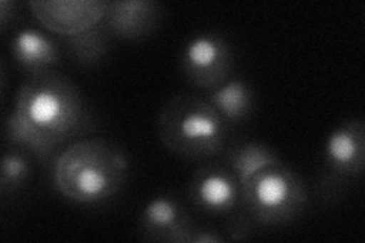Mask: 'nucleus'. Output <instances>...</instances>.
<instances>
[{"instance_id":"obj_18","label":"nucleus","mask_w":365,"mask_h":243,"mask_svg":"<svg viewBox=\"0 0 365 243\" xmlns=\"http://www.w3.org/2000/svg\"><path fill=\"white\" fill-rule=\"evenodd\" d=\"M17 2H11V0H2L0 2V21H2V31H6V28L11 25V21H14L17 13Z\"/></svg>"},{"instance_id":"obj_6","label":"nucleus","mask_w":365,"mask_h":243,"mask_svg":"<svg viewBox=\"0 0 365 243\" xmlns=\"http://www.w3.org/2000/svg\"><path fill=\"white\" fill-rule=\"evenodd\" d=\"M233 53L220 32L205 31L192 37L180 55L182 76L198 90L212 91L224 84L230 75Z\"/></svg>"},{"instance_id":"obj_7","label":"nucleus","mask_w":365,"mask_h":243,"mask_svg":"<svg viewBox=\"0 0 365 243\" xmlns=\"http://www.w3.org/2000/svg\"><path fill=\"white\" fill-rule=\"evenodd\" d=\"M31 13L43 28L63 38L98 26L107 16L104 0H32Z\"/></svg>"},{"instance_id":"obj_5","label":"nucleus","mask_w":365,"mask_h":243,"mask_svg":"<svg viewBox=\"0 0 365 243\" xmlns=\"http://www.w3.org/2000/svg\"><path fill=\"white\" fill-rule=\"evenodd\" d=\"M365 167V123L361 118L342 122L327 135L315 195L324 205L339 202Z\"/></svg>"},{"instance_id":"obj_16","label":"nucleus","mask_w":365,"mask_h":243,"mask_svg":"<svg viewBox=\"0 0 365 243\" xmlns=\"http://www.w3.org/2000/svg\"><path fill=\"white\" fill-rule=\"evenodd\" d=\"M251 219L248 214L247 216H237L230 219L227 228V240H245L251 234Z\"/></svg>"},{"instance_id":"obj_3","label":"nucleus","mask_w":365,"mask_h":243,"mask_svg":"<svg viewBox=\"0 0 365 243\" xmlns=\"http://www.w3.org/2000/svg\"><path fill=\"white\" fill-rule=\"evenodd\" d=\"M157 133L169 152L190 161H204L227 149L232 125L205 98L182 93L165 103L158 114Z\"/></svg>"},{"instance_id":"obj_10","label":"nucleus","mask_w":365,"mask_h":243,"mask_svg":"<svg viewBox=\"0 0 365 243\" xmlns=\"http://www.w3.org/2000/svg\"><path fill=\"white\" fill-rule=\"evenodd\" d=\"M160 5L153 0H116L108 2L106 26L111 36L123 40H140L157 28Z\"/></svg>"},{"instance_id":"obj_9","label":"nucleus","mask_w":365,"mask_h":243,"mask_svg":"<svg viewBox=\"0 0 365 243\" xmlns=\"http://www.w3.org/2000/svg\"><path fill=\"white\" fill-rule=\"evenodd\" d=\"M195 228L186 208L168 195H158L148 201L137 224L143 240L163 243H190Z\"/></svg>"},{"instance_id":"obj_4","label":"nucleus","mask_w":365,"mask_h":243,"mask_svg":"<svg viewBox=\"0 0 365 243\" xmlns=\"http://www.w3.org/2000/svg\"><path fill=\"white\" fill-rule=\"evenodd\" d=\"M241 204L257 224H289L306 210V184L279 160L241 182Z\"/></svg>"},{"instance_id":"obj_13","label":"nucleus","mask_w":365,"mask_h":243,"mask_svg":"<svg viewBox=\"0 0 365 243\" xmlns=\"http://www.w3.org/2000/svg\"><path fill=\"white\" fill-rule=\"evenodd\" d=\"M279 160L277 154L264 143L242 142L227 146L224 163L235 172L239 182H242L257 170L276 163Z\"/></svg>"},{"instance_id":"obj_2","label":"nucleus","mask_w":365,"mask_h":243,"mask_svg":"<svg viewBox=\"0 0 365 243\" xmlns=\"http://www.w3.org/2000/svg\"><path fill=\"white\" fill-rule=\"evenodd\" d=\"M128 172V155L118 143L81 137L66 145L53 160L52 184L68 201L99 204L119 193Z\"/></svg>"},{"instance_id":"obj_12","label":"nucleus","mask_w":365,"mask_h":243,"mask_svg":"<svg viewBox=\"0 0 365 243\" xmlns=\"http://www.w3.org/2000/svg\"><path fill=\"white\" fill-rule=\"evenodd\" d=\"M205 99L228 125L244 122L255 108L253 90L242 78L227 79L218 88L207 91Z\"/></svg>"},{"instance_id":"obj_14","label":"nucleus","mask_w":365,"mask_h":243,"mask_svg":"<svg viewBox=\"0 0 365 243\" xmlns=\"http://www.w3.org/2000/svg\"><path fill=\"white\" fill-rule=\"evenodd\" d=\"M110 31L102 21L83 33L64 38V48L72 60L83 67L98 66L108 52Z\"/></svg>"},{"instance_id":"obj_17","label":"nucleus","mask_w":365,"mask_h":243,"mask_svg":"<svg viewBox=\"0 0 365 243\" xmlns=\"http://www.w3.org/2000/svg\"><path fill=\"white\" fill-rule=\"evenodd\" d=\"M227 242L225 236H221L210 228H195L190 243H220Z\"/></svg>"},{"instance_id":"obj_1","label":"nucleus","mask_w":365,"mask_h":243,"mask_svg":"<svg viewBox=\"0 0 365 243\" xmlns=\"http://www.w3.org/2000/svg\"><path fill=\"white\" fill-rule=\"evenodd\" d=\"M90 128V115L76 84L60 72L48 71L28 76L20 86L14 110L5 122V137L9 146L44 160Z\"/></svg>"},{"instance_id":"obj_8","label":"nucleus","mask_w":365,"mask_h":243,"mask_svg":"<svg viewBox=\"0 0 365 243\" xmlns=\"http://www.w3.org/2000/svg\"><path fill=\"white\" fill-rule=\"evenodd\" d=\"M187 196L201 213L230 214L241 204V182L225 163H209L193 173Z\"/></svg>"},{"instance_id":"obj_11","label":"nucleus","mask_w":365,"mask_h":243,"mask_svg":"<svg viewBox=\"0 0 365 243\" xmlns=\"http://www.w3.org/2000/svg\"><path fill=\"white\" fill-rule=\"evenodd\" d=\"M11 55L26 73L55 71L61 64V48L48 33L34 26L20 28L11 38Z\"/></svg>"},{"instance_id":"obj_15","label":"nucleus","mask_w":365,"mask_h":243,"mask_svg":"<svg viewBox=\"0 0 365 243\" xmlns=\"http://www.w3.org/2000/svg\"><path fill=\"white\" fill-rule=\"evenodd\" d=\"M28 154V150L17 146H8L4 150L2 166H0V193L4 200L20 190L29 181L32 167Z\"/></svg>"}]
</instances>
